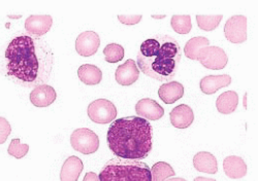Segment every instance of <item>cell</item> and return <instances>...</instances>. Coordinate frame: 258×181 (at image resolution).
Returning a JSON list of instances; mask_svg holds the SVG:
<instances>
[{"label":"cell","mask_w":258,"mask_h":181,"mask_svg":"<svg viewBox=\"0 0 258 181\" xmlns=\"http://www.w3.org/2000/svg\"><path fill=\"white\" fill-rule=\"evenodd\" d=\"M7 74L18 84L35 87L51 78L54 54L50 45L40 37L29 34L15 36L6 50Z\"/></svg>","instance_id":"obj_1"},{"label":"cell","mask_w":258,"mask_h":181,"mask_svg":"<svg viewBox=\"0 0 258 181\" xmlns=\"http://www.w3.org/2000/svg\"><path fill=\"white\" fill-rule=\"evenodd\" d=\"M109 148L127 160H143L153 147V128L140 117H125L111 124L106 134Z\"/></svg>","instance_id":"obj_2"},{"label":"cell","mask_w":258,"mask_h":181,"mask_svg":"<svg viewBox=\"0 0 258 181\" xmlns=\"http://www.w3.org/2000/svg\"><path fill=\"white\" fill-rule=\"evenodd\" d=\"M137 58L139 69L145 75L159 81H169L178 72L182 49L176 38L156 34L141 44Z\"/></svg>","instance_id":"obj_3"},{"label":"cell","mask_w":258,"mask_h":181,"mask_svg":"<svg viewBox=\"0 0 258 181\" xmlns=\"http://www.w3.org/2000/svg\"><path fill=\"white\" fill-rule=\"evenodd\" d=\"M98 178L99 181H152L151 169L146 163L122 157L107 162Z\"/></svg>","instance_id":"obj_4"},{"label":"cell","mask_w":258,"mask_h":181,"mask_svg":"<svg viewBox=\"0 0 258 181\" xmlns=\"http://www.w3.org/2000/svg\"><path fill=\"white\" fill-rule=\"evenodd\" d=\"M73 148L83 154H91L99 148L98 136L90 129L81 128L75 130L71 136Z\"/></svg>","instance_id":"obj_5"},{"label":"cell","mask_w":258,"mask_h":181,"mask_svg":"<svg viewBox=\"0 0 258 181\" xmlns=\"http://www.w3.org/2000/svg\"><path fill=\"white\" fill-rule=\"evenodd\" d=\"M88 117L95 124L105 125L112 123L117 117L115 104L107 99H97L88 106Z\"/></svg>","instance_id":"obj_6"},{"label":"cell","mask_w":258,"mask_h":181,"mask_svg":"<svg viewBox=\"0 0 258 181\" xmlns=\"http://www.w3.org/2000/svg\"><path fill=\"white\" fill-rule=\"evenodd\" d=\"M201 64L211 70L224 69L227 65L228 58L223 49L215 45H208L203 48L198 55Z\"/></svg>","instance_id":"obj_7"},{"label":"cell","mask_w":258,"mask_h":181,"mask_svg":"<svg viewBox=\"0 0 258 181\" xmlns=\"http://www.w3.org/2000/svg\"><path fill=\"white\" fill-rule=\"evenodd\" d=\"M226 39L231 43H243L247 40V18L236 15L229 18L224 26Z\"/></svg>","instance_id":"obj_8"},{"label":"cell","mask_w":258,"mask_h":181,"mask_svg":"<svg viewBox=\"0 0 258 181\" xmlns=\"http://www.w3.org/2000/svg\"><path fill=\"white\" fill-rule=\"evenodd\" d=\"M100 45L99 35L94 31H85L76 40V50L83 57H90L97 53Z\"/></svg>","instance_id":"obj_9"},{"label":"cell","mask_w":258,"mask_h":181,"mask_svg":"<svg viewBox=\"0 0 258 181\" xmlns=\"http://www.w3.org/2000/svg\"><path fill=\"white\" fill-rule=\"evenodd\" d=\"M53 25L50 15H32L25 21V30L31 36L41 37L48 33Z\"/></svg>","instance_id":"obj_10"},{"label":"cell","mask_w":258,"mask_h":181,"mask_svg":"<svg viewBox=\"0 0 258 181\" xmlns=\"http://www.w3.org/2000/svg\"><path fill=\"white\" fill-rule=\"evenodd\" d=\"M136 112L147 121H157L164 116V109L153 99H141L136 105Z\"/></svg>","instance_id":"obj_11"},{"label":"cell","mask_w":258,"mask_h":181,"mask_svg":"<svg viewBox=\"0 0 258 181\" xmlns=\"http://www.w3.org/2000/svg\"><path fill=\"white\" fill-rule=\"evenodd\" d=\"M140 77V69L133 59L127 60L124 64L118 66L116 73H115V78L116 81L121 84V85H132Z\"/></svg>","instance_id":"obj_12"},{"label":"cell","mask_w":258,"mask_h":181,"mask_svg":"<svg viewBox=\"0 0 258 181\" xmlns=\"http://www.w3.org/2000/svg\"><path fill=\"white\" fill-rule=\"evenodd\" d=\"M29 98L30 102L36 107H48L55 102L57 93L53 86L46 83L33 87Z\"/></svg>","instance_id":"obj_13"},{"label":"cell","mask_w":258,"mask_h":181,"mask_svg":"<svg viewBox=\"0 0 258 181\" xmlns=\"http://www.w3.org/2000/svg\"><path fill=\"white\" fill-rule=\"evenodd\" d=\"M169 120L171 125L175 128L187 129L195 121V113H193V110L190 106L181 104L170 111Z\"/></svg>","instance_id":"obj_14"},{"label":"cell","mask_w":258,"mask_h":181,"mask_svg":"<svg viewBox=\"0 0 258 181\" xmlns=\"http://www.w3.org/2000/svg\"><path fill=\"white\" fill-rule=\"evenodd\" d=\"M231 83V76L228 74L221 75H208L201 79L200 87L206 95H213L218 89L228 86Z\"/></svg>","instance_id":"obj_15"},{"label":"cell","mask_w":258,"mask_h":181,"mask_svg":"<svg viewBox=\"0 0 258 181\" xmlns=\"http://www.w3.org/2000/svg\"><path fill=\"white\" fill-rule=\"evenodd\" d=\"M223 170L227 177L231 179H240L247 174V165L241 156L229 155L223 161Z\"/></svg>","instance_id":"obj_16"},{"label":"cell","mask_w":258,"mask_h":181,"mask_svg":"<svg viewBox=\"0 0 258 181\" xmlns=\"http://www.w3.org/2000/svg\"><path fill=\"white\" fill-rule=\"evenodd\" d=\"M184 95V86L179 81L163 83L158 89V96L165 104H173Z\"/></svg>","instance_id":"obj_17"},{"label":"cell","mask_w":258,"mask_h":181,"mask_svg":"<svg viewBox=\"0 0 258 181\" xmlns=\"http://www.w3.org/2000/svg\"><path fill=\"white\" fill-rule=\"evenodd\" d=\"M193 166L199 171L208 174H216L218 172L217 158L208 151H200L193 157Z\"/></svg>","instance_id":"obj_18"},{"label":"cell","mask_w":258,"mask_h":181,"mask_svg":"<svg viewBox=\"0 0 258 181\" xmlns=\"http://www.w3.org/2000/svg\"><path fill=\"white\" fill-rule=\"evenodd\" d=\"M84 169V165L81 158L76 155H72L67 161L64 162L61 173L60 180L61 181H78L82 171Z\"/></svg>","instance_id":"obj_19"},{"label":"cell","mask_w":258,"mask_h":181,"mask_svg":"<svg viewBox=\"0 0 258 181\" xmlns=\"http://www.w3.org/2000/svg\"><path fill=\"white\" fill-rule=\"evenodd\" d=\"M78 75L81 81L87 85L98 84L102 80V72L95 65L84 64L78 69Z\"/></svg>","instance_id":"obj_20"},{"label":"cell","mask_w":258,"mask_h":181,"mask_svg":"<svg viewBox=\"0 0 258 181\" xmlns=\"http://www.w3.org/2000/svg\"><path fill=\"white\" fill-rule=\"evenodd\" d=\"M239 105V95L234 90H227L216 100L217 110L222 115H230Z\"/></svg>","instance_id":"obj_21"},{"label":"cell","mask_w":258,"mask_h":181,"mask_svg":"<svg viewBox=\"0 0 258 181\" xmlns=\"http://www.w3.org/2000/svg\"><path fill=\"white\" fill-rule=\"evenodd\" d=\"M210 45V40L207 37L199 36V37H193L187 41L184 48L185 56L191 60H198L199 52Z\"/></svg>","instance_id":"obj_22"},{"label":"cell","mask_w":258,"mask_h":181,"mask_svg":"<svg viewBox=\"0 0 258 181\" xmlns=\"http://www.w3.org/2000/svg\"><path fill=\"white\" fill-rule=\"evenodd\" d=\"M170 26L178 34H188L192 29L191 17L189 15H175L170 19Z\"/></svg>","instance_id":"obj_23"},{"label":"cell","mask_w":258,"mask_h":181,"mask_svg":"<svg viewBox=\"0 0 258 181\" xmlns=\"http://www.w3.org/2000/svg\"><path fill=\"white\" fill-rule=\"evenodd\" d=\"M152 181H164L176 175L174 168L165 162H158L151 169Z\"/></svg>","instance_id":"obj_24"},{"label":"cell","mask_w":258,"mask_h":181,"mask_svg":"<svg viewBox=\"0 0 258 181\" xmlns=\"http://www.w3.org/2000/svg\"><path fill=\"white\" fill-rule=\"evenodd\" d=\"M222 19H223L222 15H218V16L198 15L197 16L198 26L200 29H202L204 31H213L216 29L219 26Z\"/></svg>","instance_id":"obj_25"},{"label":"cell","mask_w":258,"mask_h":181,"mask_svg":"<svg viewBox=\"0 0 258 181\" xmlns=\"http://www.w3.org/2000/svg\"><path fill=\"white\" fill-rule=\"evenodd\" d=\"M103 55L105 57L104 59L106 62L117 63V62H120L121 60H123L125 51H124V48L122 47V45H120L118 43H110L104 48Z\"/></svg>","instance_id":"obj_26"},{"label":"cell","mask_w":258,"mask_h":181,"mask_svg":"<svg viewBox=\"0 0 258 181\" xmlns=\"http://www.w3.org/2000/svg\"><path fill=\"white\" fill-rule=\"evenodd\" d=\"M28 151H29V145L28 144H21L20 139H13L8 148L9 154L16 158L24 157L28 153Z\"/></svg>","instance_id":"obj_27"},{"label":"cell","mask_w":258,"mask_h":181,"mask_svg":"<svg viewBox=\"0 0 258 181\" xmlns=\"http://www.w3.org/2000/svg\"><path fill=\"white\" fill-rule=\"evenodd\" d=\"M12 127L9 121L3 117H0V144L6 143L9 136L11 135Z\"/></svg>","instance_id":"obj_28"},{"label":"cell","mask_w":258,"mask_h":181,"mask_svg":"<svg viewBox=\"0 0 258 181\" xmlns=\"http://www.w3.org/2000/svg\"><path fill=\"white\" fill-rule=\"evenodd\" d=\"M119 21L124 25L127 26H133V25H137L142 21L143 16L142 15H137V16H123V15H119L118 16Z\"/></svg>","instance_id":"obj_29"},{"label":"cell","mask_w":258,"mask_h":181,"mask_svg":"<svg viewBox=\"0 0 258 181\" xmlns=\"http://www.w3.org/2000/svg\"><path fill=\"white\" fill-rule=\"evenodd\" d=\"M83 181H99V178L94 172H88L85 175Z\"/></svg>","instance_id":"obj_30"},{"label":"cell","mask_w":258,"mask_h":181,"mask_svg":"<svg viewBox=\"0 0 258 181\" xmlns=\"http://www.w3.org/2000/svg\"><path fill=\"white\" fill-rule=\"evenodd\" d=\"M195 181H216L213 178H207V177H197Z\"/></svg>","instance_id":"obj_31"},{"label":"cell","mask_w":258,"mask_h":181,"mask_svg":"<svg viewBox=\"0 0 258 181\" xmlns=\"http://www.w3.org/2000/svg\"><path fill=\"white\" fill-rule=\"evenodd\" d=\"M164 181H187V180L184 179V178H181V177H176V178H168V179H165Z\"/></svg>","instance_id":"obj_32"}]
</instances>
